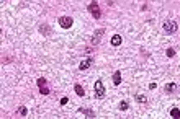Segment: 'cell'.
I'll return each mask as SVG.
<instances>
[{"instance_id": "12", "label": "cell", "mask_w": 180, "mask_h": 119, "mask_svg": "<svg viewBox=\"0 0 180 119\" xmlns=\"http://www.w3.org/2000/svg\"><path fill=\"white\" fill-rule=\"evenodd\" d=\"M74 90H75V93L79 95V96H84V95H85V91H84V88H82V85H79V83H75V87H74Z\"/></svg>"}, {"instance_id": "14", "label": "cell", "mask_w": 180, "mask_h": 119, "mask_svg": "<svg viewBox=\"0 0 180 119\" xmlns=\"http://www.w3.org/2000/svg\"><path fill=\"white\" fill-rule=\"evenodd\" d=\"M134 98H136V101H138V103H142V104L147 103V98H146L144 95H136Z\"/></svg>"}, {"instance_id": "8", "label": "cell", "mask_w": 180, "mask_h": 119, "mask_svg": "<svg viewBox=\"0 0 180 119\" xmlns=\"http://www.w3.org/2000/svg\"><path fill=\"white\" fill-rule=\"evenodd\" d=\"M175 90H177V85H175V83H167V85L164 87V91H165V93H174Z\"/></svg>"}, {"instance_id": "3", "label": "cell", "mask_w": 180, "mask_h": 119, "mask_svg": "<svg viewBox=\"0 0 180 119\" xmlns=\"http://www.w3.org/2000/svg\"><path fill=\"white\" fill-rule=\"evenodd\" d=\"M103 34H105V30L103 28H98V30H95V33H93V36H92V46H97L98 43L102 41V38H103Z\"/></svg>"}, {"instance_id": "7", "label": "cell", "mask_w": 180, "mask_h": 119, "mask_svg": "<svg viewBox=\"0 0 180 119\" xmlns=\"http://www.w3.org/2000/svg\"><path fill=\"white\" fill-rule=\"evenodd\" d=\"M92 64H93V59H90V57H89V59H85V60H82V62H80L79 69H80V70H87Z\"/></svg>"}, {"instance_id": "5", "label": "cell", "mask_w": 180, "mask_h": 119, "mask_svg": "<svg viewBox=\"0 0 180 119\" xmlns=\"http://www.w3.org/2000/svg\"><path fill=\"white\" fill-rule=\"evenodd\" d=\"M57 21H59V25L62 26L64 30H69L70 26L74 25V18H72V16H61Z\"/></svg>"}, {"instance_id": "4", "label": "cell", "mask_w": 180, "mask_h": 119, "mask_svg": "<svg viewBox=\"0 0 180 119\" xmlns=\"http://www.w3.org/2000/svg\"><path fill=\"white\" fill-rule=\"evenodd\" d=\"M46 83H48V80L43 78V77L36 80V85H38V88H40V93L41 95H49V88L46 87Z\"/></svg>"}, {"instance_id": "13", "label": "cell", "mask_w": 180, "mask_h": 119, "mask_svg": "<svg viewBox=\"0 0 180 119\" xmlns=\"http://www.w3.org/2000/svg\"><path fill=\"white\" fill-rule=\"evenodd\" d=\"M170 116L175 119H180V109L179 108H172L170 109Z\"/></svg>"}, {"instance_id": "16", "label": "cell", "mask_w": 180, "mask_h": 119, "mask_svg": "<svg viewBox=\"0 0 180 119\" xmlns=\"http://www.w3.org/2000/svg\"><path fill=\"white\" fill-rule=\"evenodd\" d=\"M18 114H20V116H26V114H28L26 106H20V108H18Z\"/></svg>"}, {"instance_id": "6", "label": "cell", "mask_w": 180, "mask_h": 119, "mask_svg": "<svg viewBox=\"0 0 180 119\" xmlns=\"http://www.w3.org/2000/svg\"><path fill=\"white\" fill-rule=\"evenodd\" d=\"M105 96V87L102 83V80H97L95 82V98H103Z\"/></svg>"}, {"instance_id": "10", "label": "cell", "mask_w": 180, "mask_h": 119, "mask_svg": "<svg viewBox=\"0 0 180 119\" xmlns=\"http://www.w3.org/2000/svg\"><path fill=\"white\" fill-rule=\"evenodd\" d=\"M113 83H115V85L121 83V72H120V70H116L115 74H113Z\"/></svg>"}, {"instance_id": "18", "label": "cell", "mask_w": 180, "mask_h": 119, "mask_svg": "<svg viewBox=\"0 0 180 119\" xmlns=\"http://www.w3.org/2000/svg\"><path fill=\"white\" fill-rule=\"evenodd\" d=\"M69 103V98H67V96H64V98L61 99V104H67Z\"/></svg>"}, {"instance_id": "17", "label": "cell", "mask_w": 180, "mask_h": 119, "mask_svg": "<svg viewBox=\"0 0 180 119\" xmlns=\"http://www.w3.org/2000/svg\"><path fill=\"white\" fill-rule=\"evenodd\" d=\"M165 54H167V57H174V55H175V49H174V47H169V49L165 51Z\"/></svg>"}, {"instance_id": "9", "label": "cell", "mask_w": 180, "mask_h": 119, "mask_svg": "<svg viewBox=\"0 0 180 119\" xmlns=\"http://www.w3.org/2000/svg\"><path fill=\"white\" fill-rule=\"evenodd\" d=\"M121 41H123V38H121L120 34H113V38H111V44H113V46H120Z\"/></svg>"}, {"instance_id": "2", "label": "cell", "mask_w": 180, "mask_h": 119, "mask_svg": "<svg viewBox=\"0 0 180 119\" xmlns=\"http://www.w3.org/2000/svg\"><path fill=\"white\" fill-rule=\"evenodd\" d=\"M177 30H179V25H177L175 21L169 20V21H165L164 23V31L167 33V34H174Z\"/></svg>"}, {"instance_id": "11", "label": "cell", "mask_w": 180, "mask_h": 119, "mask_svg": "<svg viewBox=\"0 0 180 119\" xmlns=\"http://www.w3.org/2000/svg\"><path fill=\"white\" fill-rule=\"evenodd\" d=\"M82 114H85V116H89V118H95V113L92 111V109H87V108H80L79 109Z\"/></svg>"}, {"instance_id": "15", "label": "cell", "mask_w": 180, "mask_h": 119, "mask_svg": "<svg viewBox=\"0 0 180 119\" xmlns=\"http://www.w3.org/2000/svg\"><path fill=\"white\" fill-rule=\"evenodd\" d=\"M118 108H120L121 111H126V109H128V101H125V99H123V101H120Z\"/></svg>"}, {"instance_id": "19", "label": "cell", "mask_w": 180, "mask_h": 119, "mask_svg": "<svg viewBox=\"0 0 180 119\" xmlns=\"http://www.w3.org/2000/svg\"><path fill=\"white\" fill-rule=\"evenodd\" d=\"M155 88H157V85L155 83H149V90H155Z\"/></svg>"}, {"instance_id": "1", "label": "cell", "mask_w": 180, "mask_h": 119, "mask_svg": "<svg viewBox=\"0 0 180 119\" xmlns=\"http://www.w3.org/2000/svg\"><path fill=\"white\" fill-rule=\"evenodd\" d=\"M89 13H92V16H93L95 20H100L102 18V8H100V5H98L97 0H92L89 3Z\"/></svg>"}]
</instances>
